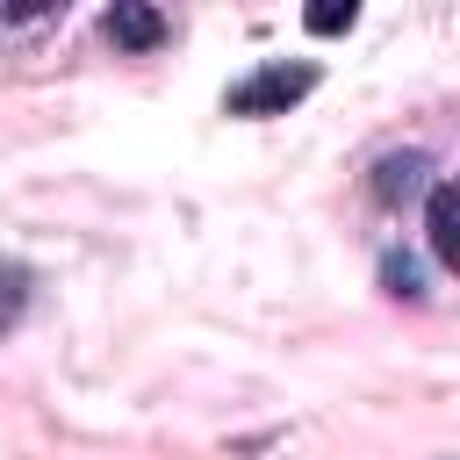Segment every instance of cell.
Returning <instances> with one entry per match:
<instances>
[{
	"mask_svg": "<svg viewBox=\"0 0 460 460\" xmlns=\"http://www.w3.org/2000/svg\"><path fill=\"white\" fill-rule=\"evenodd\" d=\"M316 93V65L309 58H280V65H259V72H244L230 93H223V108L230 115H288L295 101H309Z\"/></svg>",
	"mask_w": 460,
	"mask_h": 460,
	"instance_id": "obj_1",
	"label": "cell"
},
{
	"mask_svg": "<svg viewBox=\"0 0 460 460\" xmlns=\"http://www.w3.org/2000/svg\"><path fill=\"white\" fill-rule=\"evenodd\" d=\"M424 244H431V259H438V266H460V194H453V180H431Z\"/></svg>",
	"mask_w": 460,
	"mask_h": 460,
	"instance_id": "obj_2",
	"label": "cell"
},
{
	"mask_svg": "<svg viewBox=\"0 0 460 460\" xmlns=\"http://www.w3.org/2000/svg\"><path fill=\"white\" fill-rule=\"evenodd\" d=\"M108 36H115L122 50H158V43H165V14H158V7H137V0H122V7L108 14Z\"/></svg>",
	"mask_w": 460,
	"mask_h": 460,
	"instance_id": "obj_3",
	"label": "cell"
},
{
	"mask_svg": "<svg viewBox=\"0 0 460 460\" xmlns=\"http://www.w3.org/2000/svg\"><path fill=\"white\" fill-rule=\"evenodd\" d=\"M424 172H431L424 151H388V158L374 165V201H402V194H417Z\"/></svg>",
	"mask_w": 460,
	"mask_h": 460,
	"instance_id": "obj_4",
	"label": "cell"
},
{
	"mask_svg": "<svg viewBox=\"0 0 460 460\" xmlns=\"http://www.w3.org/2000/svg\"><path fill=\"white\" fill-rule=\"evenodd\" d=\"M29 309V273L14 259H0V331H14V316Z\"/></svg>",
	"mask_w": 460,
	"mask_h": 460,
	"instance_id": "obj_5",
	"label": "cell"
},
{
	"mask_svg": "<svg viewBox=\"0 0 460 460\" xmlns=\"http://www.w3.org/2000/svg\"><path fill=\"white\" fill-rule=\"evenodd\" d=\"M302 22H309L316 36H338V29H352V22H359V7H352V0H323V7H309Z\"/></svg>",
	"mask_w": 460,
	"mask_h": 460,
	"instance_id": "obj_6",
	"label": "cell"
},
{
	"mask_svg": "<svg viewBox=\"0 0 460 460\" xmlns=\"http://www.w3.org/2000/svg\"><path fill=\"white\" fill-rule=\"evenodd\" d=\"M381 280H388V295H424V288H417V266H410V259H388V266H381Z\"/></svg>",
	"mask_w": 460,
	"mask_h": 460,
	"instance_id": "obj_7",
	"label": "cell"
}]
</instances>
